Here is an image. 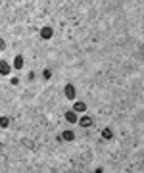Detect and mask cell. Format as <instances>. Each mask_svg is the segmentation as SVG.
<instances>
[{
  "mask_svg": "<svg viewBox=\"0 0 144 173\" xmlns=\"http://www.w3.org/2000/svg\"><path fill=\"white\" fill-rule=\"evenodd\" d=\"M75 96H77V90H75V87L69 83V85H65V98L67 100H75Z\"/></svg>",
  "mask_w": 144,
  "mask_h": 173,
  "instance_id": "6da1fadb",
  "label": "cell"
},
{
  "mask_svg": "<svg viewBox=\"0 0 144 173\" xmlns=\"http://www.w3.org/2000/svg\"><path fill=\"white\" fill-rule=\"evenodd\" d=\"M52 35H54V31H52V27H42L40 29V37L44 39V41H48V39H52Z\"/></svg>",
  "mask_w": 144,
  "mask_h": 173,
  "instance_id": "7a4b0ae2",
  "label": "cell"
},
{
  "mask_svg": "<svg viewBox=\"0 0 144 173\" xmlns=\"http://www.w3.org/2000/svg\"><path fill=\"white\" fill-rule=\"evenodd\" d=\"M10 64L8 62H4V60H0V75H10Z\"/></svg>",
  "mask_w": 144,
  "mask_h": 173,
  "instance_id": "3957f363",
  "label": "cell"
},
{
  "mask_svg": "<svg viewBox=\"0 0 144 173\" xmlns=\"http://www.w3.org/2000/svg\"><path fill=\"white\" fill-rule=\"evenodd\" d=\"M73 112H75V113L86 112V104H85V102H75V104H73Z\"/></svg>",
  "mask_w": 144,
  "mask_h": 173,
  "instance_id": "277c9868",
  "label": "cell"
},
{
  "mask_svg": "<svg viewBox=\"0 0 144 173\" xmlns=\"http://www.w3.org/2000/svg\"><path fill=\"white\" fill-rule=\"evenodd\" d=\"M62 138H63V141H67V142H71V141H75V133L71 129H65L62 133Z\"/></svg>",
  "mask_w": 144,
  "mask_h": 173,
  "instance_id": "5b68a950",
  "label": "cell"
},
{
  "mask_svg": "<svg viewBox=\"0 0 144 173\" xmlns=\"http://www.w3.org/2000/svg\"><path fill=\"white\" fill-rule=\"evenodd\" d=\"M94 121H92V118L91 115H85V118H79V125L81 127H91Z\"/></svg>",
  "mask_w": 144,
  "mask_h": 173,
  "instance_id": "8992f818",
  "label": "cell"
},
{
  "mask_svg": "<svg viewBox=\"0 0 144 173\" xmlns=\"http://www.w3.org/2000/svg\"><path fill=\"white\" fill-rule=\"evenodd\" d=\"M65 119H67L69 123H77V121H79V118H77V113H75L73 110H69V112H65Z\"/></svg>",
  "mask_w": 144,
  "mask_h": 173,
  "instance_id": "52a82bcc",
  "label": "cell"
},
{
  "mask_svg": "<svg viewBox=\"0 0 144 173\" xmlns=\"http://www.w3.org/2000/svg\"><path fill=\"white\" fill-rule=\"evenodd\" d=\"M102 138H104V141H109V138H114V131L109 129V127L102 129Z\"/></svg>",
  "mask_w": 144,
  "mask_h": 173,
  "instance_id": "ba28073f",
  "label": "cell"
},
{
  "mask_svg": "<svg viewBox=\"0 0 144 173\" xmlns=\"http://www.w3.org/2000/svg\"><path fill=\"white\" fill-rule=\"evenodd\" d=\"M10 123H12V121H10V118H8V115L0 118V129H8V127H10Z\"/></svg>",
  "mask_w": 144,
  "mask_h": 173,
  "instance_id": "9c48e42d",
  "label": "cell"
},
{
  "mask_svg": "<svg viewBox=\"0 0 144 173\" xmlns=\"http://www.w3.org/2000/svg\"><path fill=\"white\" fill-rule=\"evenodd\" d=\"M14 67H16V69H21V67H23V56H16V58H14Z\"/></svg>",
  "mask_w": 144,
  "mask_h": 173,
  "instance_id": "30bf717a",
  "label": "cell"
},
{
  "mask_svg": "<svg viewBox=\"0 0 144 173\" xmlns=\"http://www.w3.org/2000/svg\"><path fill=\"white\" fill-rule=\"evenodd\" d=\"M50 77H52V69H42V79L48 81Z\"/></svg>",
  "mask_w": 144,
  "mask_h": 173,
  "instance_id": "8fae6325",
  "label": "cell"
},
{
  "mask_svg": "<svg viewBox=\"0 0 144 173\" xmlns=\"http://www.w3.org/2000/svg\"><path fill=\"white\" fill-rule=\"evenodd\" d=\"M10 85L17 87V85H19V79H17V77H12V79H10Z\"/></svg>",
  "mask_w": 144,
  "mask_h": 173,
  "instance_id": "7c38bea8",
  "label": "cell"
},
{
  "mask_svg": "<svg viewBox=\"0 0 144 173\" xmlns=\"http://www.w3.org/2000/svg\"><path fill=\"white\" fill-rule=\"evenodd\" d=\"M6 48V42H4V39H0V52H2Z\"/></svg>",
  "mask_w": 144,
  "mask_h": 173,
  "instance_id": "4fadbf2b",
  "label": "cell"
}]
</instances>
